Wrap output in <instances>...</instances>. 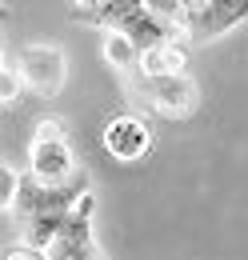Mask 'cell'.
Wrapping results in <instances>:
<instances>
[{
    "label": "cell",
    "mask_w": 248,
    "mask_h": 260,
    "mask_svg": "<svg viewBox=\"0 0 248 260\" xmlns=\"http://www.w3.org/2000/svg\"><path fill=\"white\" fill-rule=\"evenodd\" d=\"M28 172L36 184H60L76 172V156L64 140L60 120H40L36 124V136H32V148H28Z\"/></svg>",
    "instance_id": "obj_1"
},
{
    "label": "cell",
    "mask_w": 248,
    "mask_h": 260,
    "mask_svg": "<svg viewBox=\"0 0 248 260\" xmlns=\"http://www.w3.org/2000/svg\"><path fill=\"white\" fill-rule=\"evenodd\" d=\"M132 88L160 116H184V112L196 108V84H192L188 72H156V76L140 72L132 80Z\"/></svg>",
    "instance_id": "obj_2"
},
{
    "label": "cell",
    "mask_w": 248,
    "mask_h": 260,
    "mask_svg": "<svg viewBox=\"0 0 248 260\" xmlns=\"http://www.w3.org/2000/svg\"><path fill=\"white\" fill-rule=\"evenodd\" d=\"M244 16H248V0H200V4L184 8L176 32L192 36V40H216V36L232 32Z\"/></svg>",
    "instance_id": "obj_3"
},
{
    "label": "cell",
    "mask_w": 248,
    "mask_h": 260,
    "mask_svg": "<svg viewBox=\"0 0 248 260\" xmlns=\"http://www.w3.org/2000/svg\"><path fill=\"white\" fill-rule=\"evenodd\" d=\"M16 72H20V84H28L32 92L56 96L64 88L68 64H64V52L56 44H28L20 52V60H16Z\"/></svg>",
    "instance_id": "obj_4"
},
{
    "label": "cell",
    "mask_w": 248,
    "mask_h": 260,
    "mask_svg": "<svg viewBox=\"0 0 248 260\" xmlns=\"http://www.w3.org/2000/svg\"><path fill=\"white\" fill-rule=\"evenodd\" d=\"M44 260H104L100 244L92 240V220H80L68 212L60 236L44 248Z\"/></svg>",
    "instance_id": "obj_5"
},
{
    "label": "cell",
    "mask_w": 248,
    "mask_h": 260,
    "mask_svg": "<svg viewBox=\"0 0 248 260\" xmlns=\"http://www.w3.org/2000/svg\"><path fill=\"white\" fill-rule=\"evenodd\" d=\"M148 144H152V132H148V124H144L140 116H116V120H108V128H104V148L124 164L140 160V156L148 152Z\"/></svg>",
    "instance_id": "obj_6"
},
{
    "label": "cell",
    "mask_w": 248,
    "mask_h": 260,
    "mask_svg": "<svg viewBox=\"0 0 248 260\" xmlns=\"http://www.w3.org/2000/svg\"><path fill=\"white\" fill-rule=\"evenodd\" d=\"M116 32H124L132 44H136V52H140V48L164 44L168 36H176V28H172V24H164V20H156L152 12H144V8L136 4L128 16H120V20H116Z\"/></svg>",
    "instance_id": "obj_7"
},
{
    "label": "cell",
    "mask_w": 248,
    "mask_h": 260,
    "mask_svg": "<svg viewBox=\"0 0 248 260\" xmlns=\"http://www.w3.org/2000/svg\"><path fill=\"white\" fill-rule=\"evenodd\" d=\"M64 216H68V212H60V208H44V212L24 216V244H28V248H36V252H44V248L60 236Z\"/></svg>",
    "instance_id": "obj_8"
},
{
    "label": "cell",
    "mask_w": 248,
    "mask_h": 260,
    "mask_svg": "<svg viewBox=\"0 0 248 260\" xmlns=\"http://www.w3.org/2000/svg\"><path fill=\"white\" fill-rule=\"evenodd\" d=\"M136 60H140V72H184V44H176V40H164V44H152V48H140L136 52Z\"/></svg>",
    "instance_id": "obj_9"
},
{
    "label": "cell",
    "mask_w": 248,
    "mask_h": 260,
    "mask_svg": "<svg viewBox=\"0 0 248 260\" xmlns=\"http://www.w3.org/2000/svg\"><path fill=\"white\" fill-rule=\"evenodd\" d=\"M104 60L112 68H120V72H128L136 64V44L124 32H116V28H104Z\"/></svg>",
    "instance_id": "obj_10"
},
{
    "label": "cell",
    "mask_w": 248,
    "mask_h": 260,
    "mask_svg": "<svg viewBox=\"0 0 248 260\" xmlns=\"http://www.w3.org/2000/svg\"><path fill=\"white\" fill-rule=\"evenodd\" d=\"M140 8H144V12H152L156 20H164V24H172V28H176L188 4H184V0H140Z\"/></svg>",
    "instance_id": "obj_11"
},
{
    "label": "cell",
    "mask_w": 248,
    "mask_h": 260,
    "mask_svg": "<svg viewBox=\"0 0 248 260\" xmlns=\"http://www.w3.org/2000/svg\"><path fill=\"white\" fill-rule=\"evenodd\" d=\"M16 192H20V172H16L8 160H0V212H4V208H12Z\"/></svg>",
    "instance_id": "obj_12"
},
{
    "label": "cell",
    "mask_w": 248,
    "mask_h": 260,
    "mask_svg": "<svg viewBox=\"0 0 248 260\" xmlns=\"http://www.w3.org/2000/svg\"><path fill=\"white\" fill-rule=\"evenodd\" d=\"M20 88H24V84H20V72H16V68H0V104H12V100L20 96Z\"/></svg>",
    "instance_id": "obj_13"
},
{
    "label": "cell",
    "mask_w": 248,
    "mask_h": 260,
    "mask_svg": "<svg viewBox=\"0 0 248 260\" xmlns=\"http://www.w3.org/2000/svg\"><path fill=\"white\" fill-rule=\"evenodd\" d=\"M4 260H44V252H36V248H8Z\"/></svg>",
    "instance_id": "obj_14"
},
{
    "label": "cell",
    "mask_w": 248,
    "mask_h": 260,
    "mask_svg": "<svg viewBox=\"0 0 248 260\" xmlns=\"http://www.w3.org/2000/svg\"><path fill=\"white\" fill-rule=\"evenodd\" d=\"M184 4H188V8H192V4H200V0H184Z\"/></svg>",
    "instance_id": "obj_15"
},
{
    "label": "cell",
    "mask_w": 248,
    "mask_h": 260,
    "mask_svg": "<svg viewBox=\"0 0 248 260\" xmlns=\"http://www.w3.org/2000/svg\"><path fill=\"white\" fill-rule=\"evenodd\" d=\"M0 68H4V52H0Z\"/></svg>",
    "instance_id": "obj_16"
},
{
    "label": "cell",
    "mask_w": 248,
    "mask_h": 260,
    "mask_svg": "<svg viewBox=\"0 0 248 260\" xmlns=\"http://www.w3.org/2000/svg\"><path fill=\"white\" fill-rule=\"evenodd\" d=\"M0 16H4V8H0Z\"/></svg>",
    "instance_id": "obj_17"
}]
</instances>
